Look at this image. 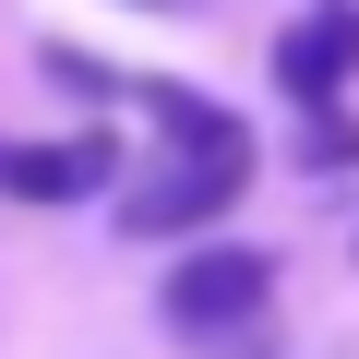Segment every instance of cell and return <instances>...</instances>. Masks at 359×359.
<instances>
[{
  "label": "cell",
  "mask_w": 359,
  "mask_h": 359,
  "mask_svg": "<svg viewBox=\"0 0 359 359\" xmlns=\"http://www.w3.org/2000/svg\"><path fill=\"white\" fill-rule=\"evenodd\" d=\"M132 96H144V120H156L168 144H204V156H252V120H240V108H216V96H192V84H156V72H144Z\"/></svg>",
  "instance_id": "5b68a950"
},
{
  "label": "cell",
  "mask_w": 359,
  "mask_h": 359,
  "mask_svg": "<svg viewBox=\"0 0 359 359\" xmlns=\"http://www.w3.org/2000/svg\"><path fill=\"white\" fill-rule=\"evenodd\" d=\"M0 192H13V204H96V192H120V144H108V132L0 144Z\"/></svg>",
  "instance_id": "3957f363"
},
{
  "label": "cell",
  "mask_w": 359,
  "mask_h": 359,
  "mask_svg": "<svg viewBox=\"0 0 359 359\" xmlns=\"http://www.w3.org/2000/svg\"><path fill=\"white\" fill-rule=\"evenodd\" d=\"M347 72H359V0H311V13L276 36V84H287L299 108H335Z\"/></svg>",
  "instance_id": "277c9868"
},
{
  "label": "cell",
  "mask_w": 359,
  "mask_h": 359,
  "mask_svg": "<svg viewBox=\"0 0 359 359\" xmlns=\"http://www.w3.org/2000/svg\"><path fill=\"white\" fill-rule=\"evenodd\" d=\"M264 299H276V264H264L252 240H204L192 264H168V287H156L168 335H192V347H216V335L264 323Z\"/></svg>",
  "instance_id": "7a4b0ae2"
},
{
  "label": "cell",
  "mask_w": 359,
  "mask_h": 359,
  "mask_svg": "<svg viewBox=\"0 0 359 359\" xmlns=\"http://www.w3.org/2000/svg\"><path fill=\"white\" fill-rule=\"evenodd\" d=\"M240 192H252V156H204V144H180V156H156L144 180H120L108 216H120V240H180V228H216Z\"/></svg>",
  "instance_id": "6da1fadb"
},
{
  "label": "cell",
  "mask_w": 359,
  "mask_h": 359,
  "mask_svg": "<svg viewBox=\"0 0 359 359\" xmlns=\"http://www.w3.org/2000/svg\"><path fill=\"white\" fill-rule=\"evenodd\" d=\"M299 156H311V168H347V156H359V120H347V108H311V144H299Z\"/></svg>",
  "instance_id": "8992f818"
}]
</instances>
